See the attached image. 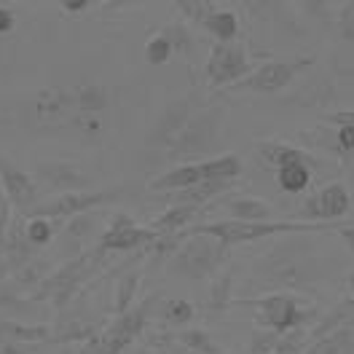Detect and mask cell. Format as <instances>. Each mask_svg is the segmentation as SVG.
I'll return each instance as SVG.
<instances>
[{
  "label": "cell",
  "instance_id": "6da1fadb",
  "mask_svg": "<svg viewBox=\"0 0 354 354\" xmlns=\"http://www.w3.org/2000/svg\"><path fill=\"white\" fill-rule=\"evenodd\" d=\"M349 268L346 258L306 234H290L252 261L242 292H298L330 282Z\"/></svg>",
  "mask_w": 354,
  "mask_h": 354
},
{
  "label": "cell",
  "instance_id": "7a4b0ae2",
  "mask_svg": "<svg viewBox=\"0 0 354 354\" xmlns=\"http://www.w3.org/2000/svg\"><path fill=\"white\" fill-rule=\"evenodd\" d=\"M148 250L156 255H172L169 271L183 279H209L218 277L223 266L228 263V247L207 234H185L180 231L175 236H161Z\"/></svg>",
  "mask_w": 354,
  "mask_h": 354
},
{
  "label": "cell",
  "instance_id": "3957f363",
  "mask_svg": "<svg viewBox=\"0 0 354 354\" xmlns=\"http://www.w3.org/2000/svg\"><path fill=\"white\" fill-rule=\"evenodd\" d=\"M341 223H304V221H266V223H239V221H215V223H199L185 228V234H207L221 239L225 247L247 242H261L271 236H290V234H333Z\"/></svg>",
  "mask_w": 354,
  "mask_h": 354
},
{
  "label": "cell",
  "instance_id": "277c9868",
  "mask_svg": "<svg viewBox=\"0 0 354 354\" xmlns=\"http://www.w3.org/2000/svg\"><path fill=\"white\" fill-rule=\"evenodd\" d=\"M223 118H225L223 105L196 111L172 140V145L167 148V156L177 164H196L201 156H207L215 148L223 129Z\"/></svg>",
  "mask_w": 354,
  "mask_h": 354
},
{
  "label": "cell",
  "instance_id": "5b68a950",
  "mask_svg": "<svg viewBox=\"0 0 354 354\" xmlns=\"http://www.w3.org/2000/svg\"><path fill=\"white\" fill-rule=\"evenodd\" d=\"M158 304H161V298L151 295L140 306H132L127 314L115 317L111 325L100 328L97 335H91L78 354H124L140 338V333L145 330V325H148V319Z\"/></svg>",
  "mask_w": 354,
  "mask_h": 354
},
{
  "label": "cell",
  "instance_id": "8992f818",
  "mask_svg": "<svg viewBox=\"0 0 354 354\" xmlns=\"http://www.w3.org/2000/svg\"><path fill=\"white\" fill-rule=\"evenodd\" d=\"M127 191L124 188H108V191H70V194H57L54 199L38 201L27 218H46V221H70L78 215H88L105 204L124 199Z\"/></svg>",
  "mask_w": 354,
  "mask_h": 354
},
{
  "label": "cell",
  "instance_id": "52a82bcc",
  "mask_svg": "<svg viewBox=\"0 0 354 354\" xmlns=\"http://www.w3.org/2000/svg\"><path fill=\"white\" fill-rule=\"evenodd\" d=\"M102 255L100 252H81L73 255L65 266H59L54 274H48L41 279V288L32 295V301H51L54 309H62L67 301L78 292V288L88 279V274L94 271V266Z\"/></svg>",
  "mask_w": 354,
  "mask_h": 354
},
{
  "label": "cell",
  "instance_id": "ba28073f",
  "mask_svg": "<svg viewBox=\"0 0 354 354\" xmlns=\"http://www.w3.org/2000/svg\"><path fill=\"white\" fill-rule=\"evenodd\" d=\"M236 306H255L258 309V322L277 335H288L292 330H301L304 322L311 317L309 309H301L298 298L288 292H271V295H258V298H234Z\"/></svg>",
  "mask_w": 354,
  "mask_h": 354
},
{
  "label": "cell",
  "instance_id": "9c48e42d",
  "mask_svg": "<svg viewBox=\"0 0 354 354\" xmlns=\"http://www.w3.org/2000/svg\"><path fill=\"white\" fill-rule=\"evenodd\" d=\"M24 115H27L30 127L44 129V132L70 127V121L75 115L73 86H46L35 91L24 105Z\"/></svg>",
  "mask_w": 354,
  "mask_h": 354
},
{
  "label": "cell",
  "instance_id": "30bf717a",
  "mask_svg": "<svg viewBox=\"0 0 354 354\" xmlns=\"http://www.w3.org/2000/svg\"><path fill=\"white\" fill-rule=\"evenodd\" d=\"M207 78L209 84L218 86H236L252 73V59L247 46L234 41V44H215L207 59Z\"/></svg>",
  "mask_w": 354,
  "mask_h": 354
},
{
  "label": "cell",
  "instance_id": "8fae6325",
  "mask_svg": "<svg viewBox=\"0 0 354 354\" xmlns=\"http://www.w3.org/2000/svg\"><path fill=\"white\" fill-rule=\"evenodd\" d=\"M314 57H292V59H274L255 67L244 81H239L234 88H247V91H258V94H274L290 86L304 70L314 67Z\"/></svg>",
  "mask_w": 354,
  "mask_h": 354
},
{
  "label": "cell",
  "instance_id": "7c38bea8",
  "mask_svg": "<svg viewBox=\"0 0 354 354\" xmlns=\"http://www.w3.org/2000/svg\"><path fill=\"white\" fill-rule=\"evenodd\" d=\"M158 236L151 228H142L127 215V212H115L113 221L108 223V231L102 234V239L97 244L94 252H134L142 247H151Z\"/></svg>",
  "mask_w": 354,
  "mask_h": 354
},
{
  "label": "cell",
  "instance_id": "4fadbf2b",
  "mask_svg": "<svg viewBox=\"0 0 354 354\" xmlns=\"http://www.w3.org/2000/svg\"><path fill=\"white\" fill-rule=\"evenodd\" d=\"M32 177L38 185H46L48 191H57V194H70V191H88L91 185V177L88 172L75 164V161H67V158H48V161H38Z\"/></svg>",
  "mask_w": 354,
  "mask_h": 354
},
{
  "label": "cell",
  "instance_id": "5bb4252c",
  "mask_svg": "<svg viewBox=\"0 0 354 354\" xmlns=\"http://www.w3.org/2000/svg\"><path fill=\"white\" fill-rule=\"evenodd\" d=\"M0 191L6 194V199L11 207L22 209L24 215L38 204V196H41V185L35 183L32 172L22 169L19 164L8 161L0 156Z\"/></svg>",
  "mask_w": 354,
  "mask_h": 354
},
{
  "label": "cell",
  "instance_id": "9a60e30c",
  "mask_svg": "<svg viewBox=\"0 0 354 354\" xmlns=\"http://www.w3.org/2000/svg\"><path fill=\"white\" fill-rule=\"evenodd\" d=\"M194 102H196V97H191V94L172 100V102L161 111V115L156 118L153 129L148 132V148H164V151H167V148L172 145V140L180 134V129H183V127L191 121V115L196 113Z\"/></svg>",
  "mask_w": 354,
  "mask_h": 354
},
{
  "label": "cell",
  "instance_id": "2e32d148",
  "mask_svg": "<svg viewBox=\"0 0 354 354\" xmlns=\"http://www.w3.org/2000/svg\"><path fill=\"white\" fill-rule=\"evenodd\" d=\"M352 209V196L344 183H328L304 204V223H335Z\"/></svg>",
  "mask_w": 354,
  "mask_h": 354
},
{
  "label": "cell",
  "instance_id": "e0dca14e",
  "mask_svg": "<svg viewBox=\"0 0 354 354\" xmlns=\"http://www.w3.org/2000/svg\"><path fill=\"white\" fill-rule=\"evenodd\" d=\"M258 151H261V156H263L271 167H277V169L290 167V164H301V167H309V169L317 167V158H314V156L306 153V151L298 148V145H290V142H271V140H263V142H258Z\"/></svg>",
  "mask_w": 354,
  "mask_h": 354
},
{
  "label": "cell",
  "instance_id": "ac0fdd59",
  "mask_svg": "<svg viewBox=\"0 0 354 354\" xmlns=\"http://www.w3.org/2000/svg\"><path fill=\"white\" fill-rule=\"evenodd\" d=\"M199 212L201 209L194 207V204H175V207L164 209V212L156 218L153 225H151V231H153L158 239H161V236H175L180 231L191 228V225H194V218H196Z\"/></svg>",
  "mask_w": 354,
  "mask_h": 354
},
{
  "label": "cell",
  "instance_id": "d6986e66",
  "mask_svg": "<svg viewBox=\"0 0 354 354\" xmlns=\"http://www.w3.org/2000/svg\"><path fill=\"white\" fill-rule=\"evenodd\" d=\"M201 183V169L199 161L196 164H177L172 169H167L164 175H158L151 183V191L156 194H175V191H185Z\"/></svg>",
  "mask_w": 354,
  "mask_h": 354
},
{
  "label": "cell",
  "instance_id": "ffe728a7",
  "mask_svg": "<svg viewBox=\"0 0 354 354\" xmlns=\"http://www.w3.org/2000/svg\"><path fill=\"white\" fill-rule=\"evenodd\" d=\"M73 102H75V113H86V115H102L111 105V91L105 84L97 81H86L73 86Z\"/></svg>",
  "mask_w": 354,
  "mask_h": 354
},
{
  "label": "cell",
  "instance_id": "44dd1931",
  "mask_svg": "<svg viewBox=\"0 0 354 354\" xmlns=\"http://www.w3.org/2000/svg\"><path fill=\"white\" fill-rule=\"evenodd\" d=\"M341 328H354V298H346V301L335 304L330 311H325L319 317V322L306 333V341H317V338L341 330Z\"/></svg>",
  "mask_w": 354,
  "mask_h": 354
},
{
  "label": "cell",
  "instance_id": "7402d4cb",
  "mask_svg": "<svg viewBox=\"0 0 354 354\" xmlns=\"http://www.w3.org/2000/svg\"><path fill=\"white\" fill-rule=\"evenodd\" d=\"M234 180H201L194 188H185V191H175V194H167L169 201L175 204H194V207H201L207 201L218 199L225 191H231Z\"/></svg>",
  "mask_w": 354,
  "mask_h": 354
},
{
  "label": "cell",
  "instance_id": "603a6c76",
  "mask_svg": "<svg viewBox=\"0 0 354 354\" xmlns=\"http://www.w3.org/2000/svg\"><path fill=\"white\" fill-rule=\"evenodd\" d=\"M228 212H231V221H239V223H266L271 221L274 209L271 204L258 196H236V199H228L225 201Z\"/></svg>",
  "mask_w": 354,
  "mask_h": 354
},
{
  "label": "cell",
  "instance_id": "cb8c5ba5",
  "mask_svg": "<svg viewBox=\"0 0 354 354\" xmlns=\"http://www.w3.org/2000/svg\"><path fill=\"white\" fill-rule=\"evenodd\" d=\"M201 180H236L242 175V158L236 153H223L215 158H204L199 161Z\"/></svg>",
  "mask_w": 354,
  "mask_h": 354
},
{
  "label": "cell",
  "instance_id": "d4e9b609",
  "mask_svg": "<svg viewBox=\"0 0 354 354\" xmlns=\"http://www.w3.org/2000/svg\"><path fill=\"white\" fill-rule=\"evenodd\" d=\"M301 354H354V328H341L311 341Z\"/></svg>",
  "mask_w": 354,
  "mask_h": 354
},
{
  "label": "cell",
  "instance_id": "484cf974",
  "mask_svg": "<svg viewBox=\"0 0 354 354\" xmlns=\"http://www.w3.org/2000/svg\"><path fill=\"white\" fill-rule=\"evenodd\" d=\"M201 27H204L209 35H215L218 44H234L236 35H239V17H236L234 11H221V8H215V11L201 22Z\"/></svg>",
  "mask_w": 354,
  "mask_h": 354
},
{
  "label": "cell",
  "instance_id": "4316f807",
  "mask_svg": "<svg viewBox=\"0 0 354 354\" xmlns=\"http://www.w3.org/2000/svg\"><path fill=\"white\" fill-rule=\"evenodd\" d=\"M172 338L177 341V346H183V349L194 354H223L221 344L201 328H185V330L175 333Z\"/></svg>",
  "mask_w": 354,
  "mask_h": 354
},
{
  "label": "cell",
  "instance_id": "83f0119b",
  "mask_svg": "<svg viewBox=\"0 0 354 354\" xmlns=\"http://www.w3.org/2000/svg\"><path fill=\"white\" fill-rule=\"evenodd\" d=\"M234 266L231 268H225L221 271L218 277H215V282H212V290H209V304H207V309L209 311H223L228 309V306H234Z\"/></svg>",
  "mask_w": 354,
  "mask_h": 354
},
{
  "label": "cell",
  "instance_id": "f1b7e54d",
  "mask_svg": "<svg viewBox=\"0 0 354 354\" xmlns=\"http://www.w3.org/2000/svg\"><path fill=\"white\" fill-rule=\"evenodd\" d=\"M137 290H140V274H137V271H129V274H124V277L118 279L115 292H113V295H115V298H113V314H115V317H121V314H127V311L132 309Z\"/></svg>",
  "mask_w": 354,
  "mask_h": 354
},
{
  "label": "cell",
  "instance_id": "f546056e",
  "mask_svg": "<svg viewBox=\"0 0 354 354\" xmlns=\"http://www.w3.org/2000/svg\"><path fill=\"white\" fill-rule=\"evenodd\" d=\"M277 183L285 194H304L311 183V169L301 167V164L282 167V169H277Z\"/></svg>",
  "mask_w": 354,
  "mask_h": 354
},
{
  "label": "cell",
  "instance_id": "4dcf8cb0",
  "mask_svg": "<svg viewBox=\"0 0 354 354\" xmlns=\"http://www.w3.org/2000/svg\"><path fill=\"white\" fill-rule=\"evenodd\" d=\"M22 231L30 247H46V244H51V239L57 236L54 221H46V218H27Z\"/></svg>",
  "mask_w": 354,
  "mask_h": 354
},
{
  "label": "cell",
  "instance_id": "1f68e13d",
  "mask_svg": "<svg viewBox=\"0 0 354 354\" xmlns=\"http://www.w3.org/2000/svg\"><path fill=\"white\" fill-rule=\"evenodd\" d=\"M158 317L164 322H169L172 328H183L194 319V304L185 301V298H172V301H164V306L158 311Z\"/></svg>",
  "mask_w": 354,
  "mask_h": 354
},
{
  "label": "cell",
  "instance_id": "d6a6232c",
  "mask_svg": "<svg viewBox=\"0 0 354 354\" xmlns=\"http://www.w3.org/2000/svg\"><path fill=\"white\" fill-rule=\"evenodd\" d=\"M67 129H73L75 134H81L84 140H94V137H100V134L105 132V118H102V115H86V113H75Z\"/></svg>",
  "mask_w": 354,
  "mask_h": 354
},
{
  "label": "cell",
  "instance_id": "836d02e7",
  "mask_svg": "<svg viewBox=\"0 0 354 354\" xmlns=\"http://www.w3.org/2000/svg\"><path fill=\"white\" fill-rule=\"evenodd\" d=\"M91 228H94V218H91V212H88V215H78V218H70V221H67L65 236L73 242V247H75V255H81V247H84L86 236L91 234Z\"/></svg>",
  "mask_w": 354,
  "mask_h": 354
},
{
  "label": "cell",
  "instance_id": "e575fe53",
  "mask_svg": "<svg viewBox=\"0 0 354 354\" xmlns=\"http://www.w3.org/2000/svg\"><path fill=\"white\" fill-rule=\"evenodd\" d=\"M161 35L169 41L172 51H177V54H191V51L196 48L194 35L185 30V24H167V27L161 30Z\"/></svg>",
  "mask_w": 354,
  "mask_h": 354
},
{
  "label": "cell",
  "instance_id": "d590c367",
  "mask_svg": "<svg viewBox=\"0 0 354 354\" xmlns=\"http://www.w3.org/2000/svg\"><path fill=\"white\" fill-rule=\"evenodd\" d=\"M172 54H175L172 46H169V41H167L161 32L153 35V38L145 44V62H148V65H156V67L167 65V62L172 59Z\"/></svg>",
  "mask_w": 354,
  "mask_h": 354
},
{
  "label": "cell",
  "instance_id": "8d00e7d4",
  "mask_svg": "<svg viewBox=\"0 0 354 354\" xmlns=\"http://www.w3.org/2000/svg\"><path fill=\"white\" fill-rule=\"evenodd\" d=\"M218 6L215 3H207V0H196V3H188V0H183V3H177V11H183L188 19H194V22H204L212 11H215Z\"/></svg>",
  "mask_w": 354,
  "mask_h": 354
},
{
  "label": "cell",
  "instance_id": "74e56055",
  "mask_svg": "<svg viewBox=\"0 0 354 354\" xmlns=\"http://www.w3.org/2000/svg\"><path fill=\"white\" fill-rule=\"evenodd\" d=\"M338 35L344 38V41H349L354 44V0L352 3H344L341 6V11H338Z\"/></svg>",
  "mask_w": 354,
  "mask_h": 354
},
{
  "label": "cell",
  "instance_id": "f35d334b",
  "mask_svg": "<svg viewBox=\"0 0 354 354\" xmlns=\"http://www.w3.org/2000/svg\"><path fill=\"white\" fill-rule=\"evenodd\" d=\"M24 306H27V301H24L22 295L11 288L8 282L0 279V311H19Z\"/></svg>",
  "mask_w": 354,
  "mask_h": 354
},
{
  "label": "cell",
  "instance_id": "ab89813d",
  "mask_svg": "<svg viewBox=\"0 0 354 354\" xmlns=\"http://www.w3.org/2000/svg\"><path fill=\"white\" fill-rule=\"evenodd\" d=\"M277 344H279L277 333H255L252 344H250V354H274L277 352Z\"/></svg>",
  "mask_w": 354,
  "mask_h": 354
},
{
  "label": "cell",
  "instance_id": "60d3db41",
  "mask_svg": "<svg viewBox=\"0 0 354 354\" xmlns=\"http://www.w3.org/2000/svg\"><path fill=\"white\" fill-rule=\"evenodd\" d=\"M8 225H11V204L6 199V194L0 191V252H3V244L8 236Z\"/></svg>",
  "mask_w": 354,
  "mask_h": 354
},
{
  "label": "cell",
  "instance_id": "b9f144b4",
  "mask_svg": "<svg viewBox=\"0 0 354 354\" xmlns=\"http://www.w3.org/2000/svg\"><path fill=\"white\" fill-rule=\"evenodd\" d=\"M335 142H338V151H354V129L352 127H338Z\"/></svg>",
  "mask_w": 354,
  "mask_h": 354
},
{
  "label": "cell",
  "instance_id": "7bdbcfd3",
  "mask_svg": "<svg viewBox=\"0 0 354 354\" xmlns=\"http://www.w3.org/2000/svg\"><path fill=\"white\" fill-rule=\"evenodd\" d=\"M17 27V14L8 6H0V35H8Z\"/></svg>",
  "mask_w": 354,
  "mask_h": 354
},
{
  "label": "cell",
  "instance_id": "ee69618b",
  "mask_svg": "<svg viewBox=\"0 0 354 354\" xmlns=\"http://www.w3.org/2000/svg\"><path fill=\"white\" fill-rule=\"evenodd\" d=\"M335 236H341L344 239V244H346V250L354 255V223H341L335 231H333Z\"/></svg>",
  "mask_w": 354,
  "mask_h": 354
},
{
  "label": "cell",
  "instance_id": "f6af8a7d",
  "mask_svg": "<svg viewBox=\"0 0 354 354\" xmlns=\"http://www.w3.org/2000/svg\"><path fill=\"white\" fill-rule=\"evenodd\" d=\"M328 121H330V124H335V127H352V129H354V111L333 113V115H328Z\"/></svg>",
  "mask_w": 354,
  "mask_h": 354
},
{
  "label": "cell",
  "instance_id": "bcb514c9",
  "mask_svg": "<svg viewBox=\"0 0 354 354\" xmlns=\"http://www.w3.org/2000/svg\"><path fill=\"white\" fill-rule=\"evenodd\" d=\"M59 8H62V11H73V14H78V11L91 8V0H65V3H59Z\"/></svg>",
  "mask_w": 354,
  "mask_h": 354
},
{
  "label": "cell",
  "instance_id": "7dc6e473",
  "mask_svg": "<svg viewBox=\"0 0 354 354\" xmlns=\"http://www.w3.org/2000/svg\"><path fill=\"white\" fill-rule=\"evenodd\" d=\"M349 288H352V298H354V271L349 274Z\"/></svg>",
  "mask_w": 354,
  "mask_h": 354
}]
</instances>
